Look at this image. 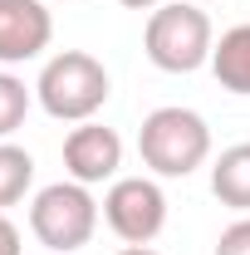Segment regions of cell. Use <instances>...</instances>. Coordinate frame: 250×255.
Segmentation results:
<instances>
[{"label":"cell","instance_id":"1","mask_svg":"<svg viewBox=\"0 0 250 255\" xmlns=\"http://www.w3.org/2000/svg\"><path fill=\"white\" fill-rule=\"evenodd\" d=\"M137 152H142V167H152L157 177H191L211 157V128L196 108L167 103V108H152L142 118Z\"/></svg>","mask_w":250,"mask_h":255},{"label":"cell","instance_id":"2","mask_svg":"<svg viewBox=\"0 0 250 255\" xmlns=\"http://www.w3.org/2000/svg\"><path fill=\"white\" fill-rule=\"evenodd\" d=\"M108 94H113L108 69L94 54H84V49H59L54 59L39 69V84H34L39 108L49 118H59V123H89L98 108L108 103Z\"/></svg>","mask_w":250,"mask_h":255},{"label":"cell","instance_id":"3","mask_svg":"<svg viewBox=\"0 0 250 255\" xmlns=\"http://www.w3.org/2000/svg\"><path fill=\"white\" fill-rule=\"evenodd\" d=\"M142 49L162 74H196L201 64H211V49H216L211 15L196 0L157 5L147 15V30H142Z\"/></svg>","mask_w":250,"mask_h":255},{"label":"cell","instance_id":"4","mask_svg":"<svg viewBox=\"0 0 250 255\" xmlns=\"http://www.w3.org/2000/svg\"><path fill=\"white\" fill-rule=\"evenodd\" d=\"M30 231L44 251H84L98 231V201L84 182H49V187L34 191L30 201Z\"/></svg>","mask_w":250,"mask_h":255},{"label":"cell","instance_id":"5","mask_svg":"<svg viewBox=\"0 0 250 255\" xmlns=\"http://www.w3.org/2000/svg\"><path fill=\"white\" fill-rule=\"evenodd\" d=\"M103 221L123 246H152L167 226V196L152 177H118L103 196Z\"/></svg>","mask_w":250,"mask_h":255},{"label":"cell","instance_id":"6","mask_svg":"<svg viewBox=\"0 0 250 255\" xmlns=\"http://www.w3.org/2000/svg\"><path fill=\"white\" fill-rule=\"evenodd\" d=\"M118 167H123V137L103 123H79L69 128L64 137V172L84 187H98V182H118Z\"/></svg>","mask_w":250,"mask_h":255},{"label":"cell","instance_id":"7","mask_svg":"<svg viewBox=\"0 0 250 255\" xmlns=\"http://www.w3.org/2000/svg\"><path fill=\"white\" fill-rule=\"evenodd\" d=\"M54 39V20L39 0H0V64L39 59Z\"/></svg>","mask_w":250,"mask_h":255},{"label":"cell","instance_id":"8","mask_svg":"<svg viewBox=\"0 0 250 255\" xmlns=\"http://www.w3.org/2000/svg\"><path fill=\"white\" fill-rule=\"evenodd\" d=\"M211 191L221 206L250 216V142H236L211 162Z\"/></svg>","mask_w":250,"mask_h":255},{"label":"cell","instance_id":"9","mask_svg":"<svg viewBox=\"0 0 250 255\" xmlns=\"http://www.w3.org/2000/svg\"><path fill=\"white\" fill-rule=\"evenodd\" d=\"M211 74L226 94H241L250 98V25H236L216 39L211 49Z\"/></svg>","mask_w":250,"mask_h":255},{"label":"cell","instance_id":"10","mask_svg":"<svg viewBox=\"0 0 250 255\" xmlns=\"http://www.w3.org/2000/svg\"><path fill=\"white\" fill-rule=\"evenodd\" d=\"M30 187H34V157L5 137L0 142V211L15 206V201H25Z\"/></svg>","mask_w":250,"mask_h":255},{"label":"cell","instance_id":"11","mask_svg":"<svg viewBox=\"0 0 250 255\" xmlns=\"http://www.w3.org/2000/svg\"><path fill=\"white\" fill-rule=\"evenodd\" d=\"M30 89H25V79H15V74H0V142L10 137V132H20L25 118H30Z\"/></svg>","mask_w":250,"mask_h":255},{"label":"cell","instance_id":"12","mask_svg":"<svg viewBox=\"0 0 250 255\" xmlns=\"http://www.w3.org/2000/svg\"><path fill=\"white\" fill-rule=\"evenodd\" d=\"M216 255H250V216H241V221H231L221 231Z\"/></svg>","mask_w":250,"mask_h":255},{"label":"cell","instance_id":"13","mask_svg":"<svg viewBox=\"0 0 250 255\" xmlns=\"http://www.w3.org/2000/svg\"><path fill=\"white\" fill-rule=\"evenodd\" d=\"M25 246H20V231H15V221L0 211V255H20Z\"/></svg>","mask_w":250,"mask_h":255},{"label":"cell","instance_id":"14","mask_svg":"<svg viewBox=\"0 0 250 255\" xmlns=\"http://www.w3.org/2000/svg\"><path fill=\"white\" fill-rule=\"evenodd\" d=\"M118 5H127V10H157L162 0H118Z\"/></svg>","mask_w":250,"mask_h":255},{"label":"cell","instance_id":"15","mask_svg":"<svg viewBox=\"0 0 250 255\" xmlns=\"http://www.w3.org/2000/svg\"><path fill=\"white\" fill-rule=\"evenodd\" d=\"M118 255H157V251H152V246H123Z\"/></svg>","mask_w":250,"mask_h":255},{"label":"cell","instance_id":"16","mask_svg":"<svg viewBox=\"0 0 250 255\" xmlns=\"http://www.w3.org/2000/svg\"><path fill=\"white\" fill-rule=\"evenodd\" d=\"M196 5H211V0H196Z\"/></svg>","mask_w":250,"mask_h":255}]
</instances>
